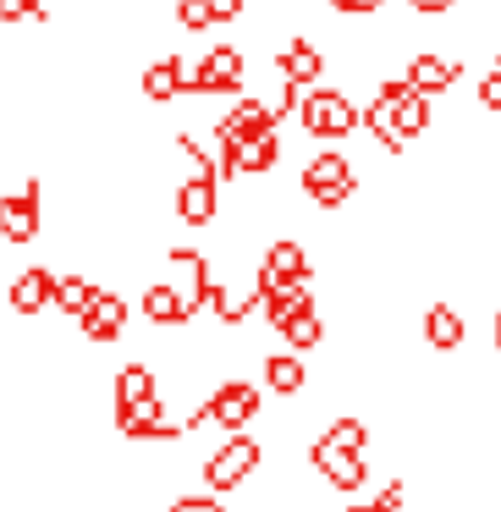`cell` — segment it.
Segmentation results:
<instances>
[{
  "label": "cell",
  "mask_w": 501,
  "mask_h": 512,
  "mask_svg": "<svg viewBox=\"0 0 501 512\" xmlns=\"http://www.w3.org/2000/svg\"><path fill=\"white\" fill-rule=\"evenodd\" d=\"M298 122L309 138L320 144H336V138H353L358 133V100L347 89H331V83H309L298 100Z\"/></svg>",
  "instance_id": "1"
},
{
  "label": "cell",
  "mask_w": 501,
  "mask_h": 512,
  "mask_svg": "<svg viewBox=\"0 0 501 512\" xmlns=\"http://www.w3.org/2000/svg\"><path fill=\"white\" fill-rule=\"evenodd\" d=\"M298 188L309 193L314 210L331 215L358 193V171H353V160H347L342 149H314V155L303 160V171H298Z\"/></svg>",
  "instance_id": "2"
},
{
  "label": "cell",
  "mask_w": 501,
  "mask_h": 512,
  "mask_svg": "<svg viewBox=\"0 0 501 512\" xmlns=\"http://www.w3.org/2000/svg\"><path fill=\"white\" fill-rule=\"evenodd\" d=\"M259 441L254 435H243V430H232L221 446H215L210 457H204V485L215 490V496H226V490H243L248 479H254V468H259Z\"/></svg>",
  "instance_id": "3"
},
{
  "label": "cell",
  "mask_w": 501,
  "mask_h": 512,
  "mask_svg": "<svg viewBox=\"0 0 501 512\" xmlns=\"http://www.w3.org/2000/svg\"><path fill=\"white\" fill-rule=\"evenodd\" d=\"M215 215H221V166L199 160L193 177L177 188V221L199 232V226H215Z\"/></svg>",
  "instance_id": "4"
},
{
  "label": "cell",
  "mask_w": 501,
  "mask_h": 512,
  "mask_svg": "<svg viewBox=\"0 0 501 512\" xmlns=\"http://www.w3.org/2000/svg\"><path fill=\"white\" fill-rule=\"evenodd\" d=\"M259 402H265V391H259V386H248V380H221L199 408H204V419H210V424H221V430L232 435V430H248V424L259 419Z\"/></svg>",
  "instance_id": "5"
},
{
  "label": "cell",
  "mask_w": 501,
  "mask_h": 512,
  "mask_svg": "<svg viewBox=\"0 0 501 512\" xmlns=\"http://www.w3.org/2000/svg\"><path fill=\"white\" fill-rule=\"evenodd\" d=\"M45 232V210H39V182L0 193V243H34Z\"/></svg>",
  "instance_id": "6"
},
{
  "label": "cell",
  "mask_w": 501,
  "mask_h": 512,
  "mask_svg": "<svg viewBox=\"0 0 501 512\" xmlns=\"http://www.w3.org/2000/svg\"><path fill=\"white\" fill-rule=\"evenodd\" d=\"M276 111H270L265 100H254V94H237V105L215 122V149H232V144H248V138L259 133H276Z\"/></svg>",
  "instance_id": "7"
},
{
  "label": "cell",
  "mask_w": 501,
  "mask_h": 512,
  "mask_svg": "<svg viewBox=\"0 0 501 512\" xmlns=\"http://www.w3.org/2000/svg\"><path fill=\"white\" fill-rule=\"evenodd\" d=\"M309 463H314V474L325 479V485H336V490H358L369 479V463H364V452H347V446H336V441H314L309 446Z\"/></svg>",
  "instance_id": "8"
},
{
  "label": "cell",
  "mask_w": 501,
  "mask_h": 512,
  "mask_svg": "<svg viewBox=\"0 0 501 512\" xmlns=\"http://www.w3.org/2000/svg\"><path fill=\"white\" fill-rule=\"evenodd\" d=\"M402 78H408L419 94L441 100L446 89H457V83H463V61L446 56V50H419V56H408V72H402Z\"/></svg>",
  "instance_id": "9"
},
{
  "label": "cell",
  "mask_w": 501,
  "mask_h": 512,
  "mask_svg": "<svg viewBox=\"0 0 501 512\" xmlns=\"http://www.w3.org/2000/svg\"><path fill=\"white\" fill-rule=\"evenodd\" d=\"M265 281H309V248L298 237H270L265 259L254 265V287Z\"/></svg>",
  "instance_id": "10"
},
{
  "label": "cell",
  "mask_w": 501,
  "mask_h": 512,
  "mask_svg": "<svg viewBox=\"0 0 501 512\" xmlns=\"http://www.w3.org/2000/svg\"><path fill=\"white\" fill-rule=\"evenodd\" d=\"M78 331L89 336L94 347H111V342H122V331H127V303H122V292H94V303L83 309V320H78Z\"/></svg>",
  "instance_id": "11"
},
{
  "label": "cell",
  "mask_w": 501,
  "mask_h": 512,
  "mask_svg": "<svg viewBox=\"0 0 501 512\" xmlns=\"http://www.w3.org/2000/svg\"><path fill=\"white\" fill-rule=\"evenodd\" d=\"M320 72H325V50L314 45L309 34H292L287 45H281V56H276V78L281 83L309 89V83H320Z\"/></svg>",
  "instance_id": "12"
},
{
  "label": "cell",
  "mask_w": 501,
  "mask_h": 512,
  "mask_svg": "<svg viewBox=\"0 0 501 512\" xmlns=\"http://www.w3.org/2000/svg\"><path fill=\"white\" fill-rule=\"evenodd\" d=\"M50 292H56V270L28 265V270H17V276H12V287H6V303H12V314L34 320V314L50 309Z\"/></svg>",
  "instance_id": "13"
},
{
  "label": "cell",
  "mask_w": 501,
  "mask_h": 512,
  "mask_svg": "<svg viewBox=\"0 0 501 512\" xmlns=\"http://www.w3.org/2000/svg\"><path fill=\"white\" fill-rule=\"evenodd\" d=\"M138 94H144V105H177L182 100V56H155V61H144V72H138Z\"/></svg>",
  "instance_id": "14"
},
{
  "label": "cell",
  "mask_w": 501,
  "mask_h": 512,
  "mask_svg": "<svg viewBox=\"0 0 501 512\" xmlns=\"http://www.w3.org/2000/svg\"><path fill=\"white\" fill-rule=\"evenodd\" d=\"M424 347H435V353L468 347V320L452 309V303H430V309H424Z\"/></svg>",
  "instance_id": "15"
},
{
  "label": "cell",
  "mask_w": 501,
  "mask_h": 512,
  "mask_svg": "<svg viewBox=\"0 0 501 512\" xmlns=\"http://www.w3.org/2000/svg\"><path fill=\"white\" fill-rule=\"evenodd\" d=\"M144 320L149 325H188L193 320V303L182 298L171 281H149V287H144Z\"/></svg>",
  "instance_id": "16"
},
{
  "label": "cell",
  "mask_w": 501,
  "mask_h": 512,
  "mask_svg": "<svg viewBox=\"0 0 501 512\" xmlns=\"http://www.w3.org/2000/svg\"><path fill=\"white\" fill-rule=\"evenodd\" d=\"M309 386V369H303V353H270L265 358V391H276V397H298V391Z\"/></svg>",
  "instance_id": "17"
},
{
  "label": "cell",
  "mask_w": 501,
  "mask_h": 512,
  "mask_svg": "<svg viewBox=\"0 0 501 512\" xmlns=\"http://www.w3.org/2000/svg\"><path fill=\"white\" fill-rule=\"evenodd\" d=\"M94 281L89 276H78V270H67V276H56V292H50V309L56 314H67V320H83V309L94 303Z\"/></svg>",
  "instance_id": "18"
},
{
  "label": "cell",
  "mask_w": 501,
  "mask_h": 512,
  "mask_svg": "<svg viewBox=\"0 0 501 512\" xmlns=\"http://www.w3.org/2000/svg\"><path fill=\"white\" fill-rule=\"evenodd\" d=\"M149 397H160L155 369H149V364H127V369H116V408H133V402H149Z\"/></svg>",
  "instance_id": "19"
},
{
  "label": "cell",
  "mask_w": 501,
  "mask_h": 512,
  "mask_svg": "<svg viewBox=\"0 0 501 512\" xmlns=\"http://www.w3.org/2000/svg\"><path fill=\"white\" fill-rule=\"evenodd\" d=\"M276 336L292 347V353H309V347H320V342H325V320H320V309L292 314L287 325H276Z\"/></svg>",
  "instance_id": "20"
},
{
  "label": "cell",
  "mask_w": 501,
  "mask_h": 512,
  "mask_svg": "<svg viewBox=\"0 0 501 512\" xmlns=\"http://www.w3.org/2000/svg\"><path fill=\"white\" fill-rule=\"evenodd\" d=\"M325 441L347 446V452H364V446H369V424H364V419H353V413H342V419L325 424Z\"/></svg>",
  "instance_id": "21"
},
{
  "label": "cell",
  "mask_w": 501,
  "mask_h": 512,
  "mask_svg": "<svg viewBox=\"0 0 501 512\" xmlns=\"http://www.w3.org/2000/svg\"><path fill=\"white\" fill-rule=\"evenodd\" d=\"M474 100H479V111L501 116V56H496V67H490L485 78L474 83Z\"/></svg>",
  "instance_id": "22"
},
{
  "label": "cell",
  "mask_w": 501,
  "mask_h": 512,
  "mask_svg": "<svg viewBox=\"0 0 501 512\" xmlns=\"http://www.w3.org/2000/svg\"><path fill=\"white\" fill-rule=\"evenodd\" d=\"M336 17H353V23H369L375 12H386V0H325Z\"/></svg>",
  "instance_id": "23"
},
{
  "label": "cell",
  "mask_w": 501,
  "mask_h": 512,
  "mask_svg": "<svg viewBox=\"0 0 501 512\" xmlns=\"http://www.w3.org/2000/svg\"><path fill=\"white\" fill-rule=\"evenodd\" d=\"M204 6H210V23H215V28L243 23V12H248V0H204Z\"/></svg>",
  "instance_id": "24"
},
{
  "label": "cell",
  "mask_w": 501,
  "mask_h": 512,
  "mask_svg": "<svg viewBox=\"0 0 501 512\" xmlns=\"http://www.w3.org/2000/svg\"><path fill=\"white\" fill-rule=\"evenodd\" d=\"M402 501H408V485H402V479H386L369 507H375V512H402Z\"/></svg>",
  "instance_id": "25"
},
{
  "label": "cell",
  "mask_w": 501,
  "mask_h": 512,
  "mask_svg": "<svg viewBox=\"0 0 501 512\" xmlns=\"http://www.w3.org/2000/svg\"><path fill=\"white\" fill-rule=\"evenodd\" d=\"M408 6H413V17H424V23H441L457 0H408Z\"/></svg>",
  "instance_id": "26"
},
{
  "label": "cell",
  "mask_w": 501,
  "mask_h": 512,
  "mask_svg": "<svg viewBox=\"0 0 501 512\" xmlns=\"http://www.w3.org/2000/svg\"><path fill=\"white\" fill-rule=\"evenodd\" d=\"M166 512H226V507L215 496H182V501H171Z\"/></svg>",
  "instance_id": "27"
},
{
  "label": "cell",
  "mask_w": 501,
  "mask_h": 512,
  "mask_svg": "<svg viewBox=\"0 0 501 512\" xmlns=\"http://www.w3.org/2000/svg\"><path fill=\"white\" fill-rule=\"evenodd\" d=\"M496 353H501V309H496Z\"/></svg>",
  "instance_id": "28"
},
{
  "label": "cell",
  "mask_w": 501,
  "mask_h": 512,
  "mask_svg": "<svg viewBox=\"0 0 501 512\" xmlns=\"http://www.w3.org/2000/svg\"><path fill=\"white\" fill-rule=\"evenodd\" d=\"M28 6H34V12H45V0H28Z\"/></svg>",
  "instance_id": "29"
},
{
  "label": "cell",
  "mask_w": 501,
  "mask_h": 512,
  "mask_svg": "<svg viewBox=\"0 0 501 512\" xmlns=\"http://www.w3.org/2000/svg\"><path fill=\"white\" fill-rule=\"evenodd\" d=\"M353 512H375V507H353Z\"/></svg>",
  "instance_id": "30"
}]
</instances>
